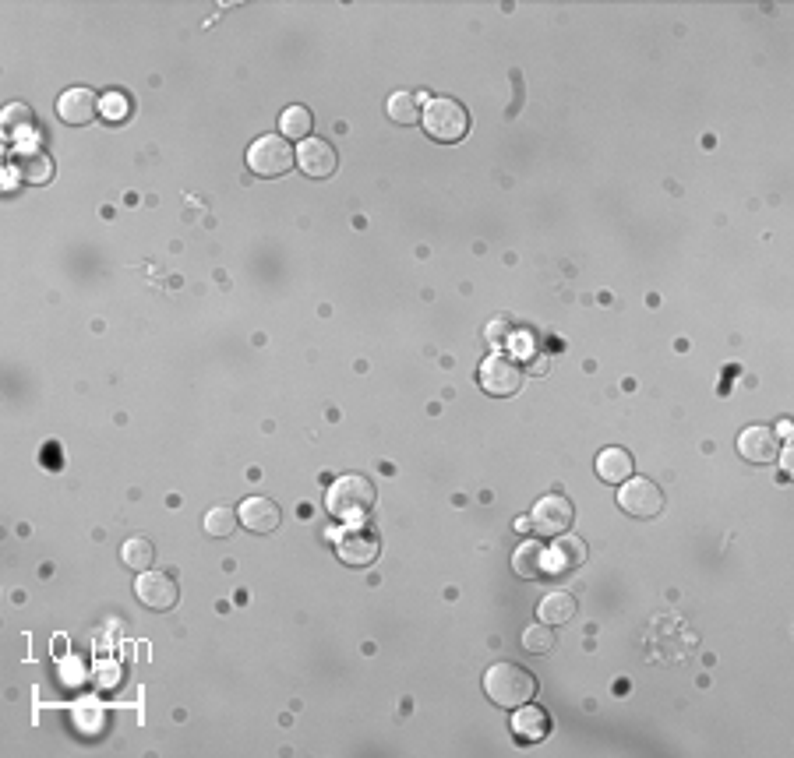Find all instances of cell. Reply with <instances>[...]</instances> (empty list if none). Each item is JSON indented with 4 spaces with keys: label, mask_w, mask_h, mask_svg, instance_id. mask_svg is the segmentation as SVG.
<instances>
[{
    "label": "cell",
    "mask_w": 794,
    "mask_h": 758,
    "mask_svg": "<svg viewBox=\"0 0 794 758\" xmlns=\"http://www.w3.org/2000/svg\"><path fill=\"white\" fill-rule=\"evenodd\" d=\"M311 127H315V117H311L308 106H286V110L279 113V134H283L286 142H290V138L308 142Z\"/></svg>",
    "instance_id": "cell-17"
},
{
    "label": "cell",
    "mask_w": 794,
    "mask_h": 758,
    "mask_svg": "<svg viewBox=\"0 0 794 758\" xmlns=\"http://www.w3.org/2000/svg\"><path fill=\"white\" fill-rule=\"evenodd\" d=\"M547 713L544 709H533L530 702L526 706H519L516 720H512V730H516V737H523V741H540V737L547 734Z\"/></svg>",
    "instance_id": "cell-19"
},
{
    "label": "cell",
    "mask_w": 794,
    "mask_h": 758,
    "mask_svg": "<svg viewBox=\"0 0 794 758\" xmlns=\"http://www.w3.org/2000/svg\"><path fill=\"white\" fill-rule=\"evenodd\" d=\"M99 110H103L110 120H124L131 113V106H128V96H124V92H110V96H103Z\"/></svg>",
    "instance_id": "cell-25"
},
{
    "label": "cell",
    "mask_w": 794,
    "mask_h": 758,
    "mask_svg": "<svg viewBox=\"0 0 794 758\" xmlns=\"http://www.w3.org/2000/svg\"><path fill=\"white\" fill-rule=\"evenodd\" d=\"M18 124H36V120H32V113L25 110L22 103H15V106H8V110H4V127H8V131H18Z\"/></svg>",
    "instance_id": "cell-26"
},
{
    "label": "cell",
    "mask_w": 794,
    "mask_h": 758,
    "mask_svg": "<svg viewBox=\"0 0 794 758\" xmlns=\"http://www.w3.org/2000/svg\"><path fill=\"white\" fill-rule=\"evenodd\" d=\"M420 124H424L427 138H435L442 145H456L470 131V113L456 99H427L424 113H420Z\"/></svg>",
    "instance_id": "cell-3"
},
{
    "label": "cell",
    "mask_w": 794,
    "mask_h": 758,
    "mask_svg": "<svg viewBox=\"0 0 794 758\" xmlns=\"http://www.w3.org/2000/svg\"><path fill=\"white\" fill-rule=\"evenodd\" d=\"M738 455L745 462H752V466H770L780 455V438L770 427H745L738 434Z\"/></svg>",
    "instance_id": "cell-10"
},
{
    "label": "cell",
    "mask_w": 794,
    "mask_h": 758,
    "mask_svg": "<svg viewBox=\"0 0 794 758\" xmlns=\"http://www.w3.org/2000/svg\"><path fill=\"white\" fill-rule=\"evenodd\" d=\"M15 170L25 184H50V177H53V163L43 152H25V156H18Z\"/></svg>",
    "instance_id": "cell-20"
},
{
    "label": "cell",
    "mask_w": 794,
    "mask_h": 758,
    "mask_svg": "<svg viewBox=\"0 0 794 758\" xmlns=\"http://www.w3.org/2000/svg\"><path fill=\"white\" fill-rule=\"evenodd\" d=\"M382 554V540H378L375 526L368 519L364 522H346L336 533V558L350 568H368L375 565V558Z\"/></svg>",
    "instance_id": "cell-4"
},
{
    "label": "cell",
    "mask_w": 794,
    "mask_h": 758,
    "mask_svg": "<svg viewBox=\"0 0 794 758\" xmlns=\"http://www.w3.org/2000/svg\"><path fill=\"white\" fill-rule=\"evenodd\" d=\"M325 508H329L332 519L339 522H364L375 508V484L368 476L346 473L339 476L336 484L325 494Z\"/></svg>",
    "instance_id": "cell-2"
},
{
    "label": "cell",
    "mask_w": 794,
    "mask_h": 758,
    "mask_svg": "<svg viewBox=\"0 0 794 758\" xmlns=\"http://www.w3.org/2000/svg\"><path fill=\"white\" fill-rule=\"evenodd\" d=\"M297 166L308 173V177L325 180V177L336 173L339 156L325 138H308V142H300V149H297Z\"/></svg>",
    "instance_id": "cell-11"
},
{
    "label": "cell",
    "mask_w": 794,
    "mask_h": 758,
    "mask_svg": "<svg viewBox=\"0 0 794 758\" xmlns=\"http://www.w3.org/2000/svg\"><path fill=\"white\" fill-rule=\"evenodd\" d=\"M240 526L251 529V533H272V529L283 522V508L276 505L272 498L258 494V498H248L240 505Z\"/></svg>",
    "instance_id": "cell-13"
},
{
    "label": "cell",
    "mask_w": 794,
    "mask_h": 758,
    "mask_svg": "<svg viewBox=\"0 0 794 758\" xmlns=\"http://www.w3.org/2000/svg\"><path fill=\"white\" fill-rule=\"evenodd\" d=\"M484 695L502 709H519L537 695V681L519 663H491L484 670Z\"/></svg>",
    "instance_id": "cell-1"
},
{
    "label": "cell",
    "mask_w": 794,
    "mask_h": 758,
    "mask_svg": "<svg viewBox=\"0 0 794 758\" xmlns=\"http://www.w3.org/2000/svg\"><path fill=\"white\" fill-rule=\"evenodd\" d=\"M586 565V543L579 536H558L555 547L547 550V572L551 575H565V572H576V568Z\"/></svg>",
    "instance_id": "cell-14"
},
{
    "label": "cell",
    "mask_w": 794,
    "mask_h": 758,
    "mask_svg": "<svg viewBox=\"0 0 794 758\" xmlns=\"http://www.w3.org/2000/svg\"><path fill=\"white\" fill-rule=\"evenodd\" d=\"M120 558H124V565H128L131 572H149L152 561H156V550H152V543L145 540V536H131V540L120 547Z\"/></svg>",
    "instance_id": "cell-22"
},
{
    "label": "cell",
    "mask_w": 794,
    "mask_h": 758,
    "mask_svg": "<svg viewBox=\"0 0 794 758\" xmlns=\"http://www.w3.org/2000/svg\"><path fill=\"white\" fill-rule=\"evenodd\" d=\"M618 508L632 519H653V515L664 512V494L646 476H629L618 491Z\"/></svg>",
    "instance_id": "cell-7"
},
{
    "label": "cell",
    "mask_w": 794,
    "mask_h": 758,
    "mask_svg": "<svg viewBox=\"0 0 794 758\" xmlns=\"http://www.w3.org/2000/svg\"><path fill=\"white\" fill-rule=\"evenodd\" d=\"M99 103H103V99H99L92 89H68L57 99V117L71 127H85V124L96 120Z\"/></svg>",
    "instance_id": "cell-12"
},
{
    "label": "cell",
    "mask_w": 794,
    "mask_h": 758,
    "mask_svg": "<svg viewBox=\"0 0 794 758\" xmlns=\"http://www.w3.org/2000/svg\"><path fill=\"white\" fill-rule=\"evenodd\" d=\"M135 596L149 610H170V607H177L180 589H177V582H173L166 572H152V568H149V572H138Z\"/></svg>",
    "instance_id": "cell-9"
},
{
    "label": "cell",
    "mask_w": 794,
    "mask_h": 758,
    "mask_svg": "<svg viewBox=\"0 0 794 758\" xmlns=\"http://www.w3.org/2000/svg\"><path fill=\"white\" fill-rule=\"evenodd\" d=\"M572 519H576V508L562 494H547L530 512V526L537 529V536H562L572 526Z\"/></svg>",
    "instance_id": "cell-8"
},
{
    "label": "cell",
    "mask_w": 794,
    "mask_h": 758,
    "mask_svg": "<svg viewBox=\"0 0 794 758\" xmlns=\"http://www.w3.org/2000/svg\"><path fill=\"white\" fill-rule=\"evenodd\" d=\"M202 526H205V533H209V536H216V540H223V536H230L233 529L240 526V515L233 512L230 505H216V508H209V512H205Z\"/></svg>",
    "instance_id": "cell-23"
},
{
    "label": "cell",
    "mask_w": 794,
    "mask_h": 758,
    "mask_svg": "<svg viewBox=\"0 0 794 758\" xmlns=\"http://www.w3.org/2000/svg\"><path fill=\"white\" fill-rule=\"evenodd\" d=\"M632 455L625 452V448H604V452L597 455V476L604 480V484H625L632 476Z\"/></svg>",
    "instance_id": "cell-16"
},
{
    "label": "cell",
    "mask_w": 794,
    "mask_h": 758,
    "mask_svg": "<svg viewBox=\"0 0 794 758\" xmlns=\"http://www.w3.org/2000/svg\"><path fill=\"white\" fill-rule=\"evenodd\" d=\"M523 649L526 653H551L555 649V632H551V625H544V621H537L533 628H526L523 632Z\"/></svg>",
    "instance_id": "cell-24"
},
{
    "label": "cell",
    "mask_w": 794,
    "mask_h": 758,
    "mask_svg": "<svg viewBox=\"0 0 794 758\" xmlns=\"http://www.w3.org/2000/svg\"><path fill=\"white\" fill-rule=\"evenodd\" d=\"M293 163H297V152L290 149V142H286L283 134H262L248 149V170L255 177L265 180L283 177V173L293 170Z\"/></svg>",
    "instance_id": "cell-5"
},
{
    "label": "cell",
    "mask_w": 794,
    "mask_h": 758,
    "mask_svg": "<svg viewBox=\"0 0 794 758\" xmlns=\"http://www.w3.org/2000/svg\"><path fill=\"white\" fill-rule=\"evenodd\" d=\"M477 381L487 395H495V399H509L523 388V367L516 364L512 357L505 353H495V357H487L477 371Z\"/></svg>",
    "instance_id": "cell-6"
},
{
    "label": "cell",
    "mask_w": 794,
    "mask_h": 758,
    "mask_svg": "<svg viewBox=\"0 0 794 758\" xmlns=\"http://www.w3.org/2000/svg\"><path fill=\"white\" fill-rule=\"evenodd\" d=\"M385 113H389V120H396L399 127L417 124L420 120V96H413V92H392L389 103H385Z\"/></svg>",
    "instance_id": "cell-21"
},
{
    "label": "cell",
    "mask_w": 794,
    "mask_h": 758,
    "mask_svg": "<svg viewBox=\"0 0 794 758\" xmlns=\"http://www.w3.org/2000/svg\"><path fill=\"white\" fill-rule=\"evenodd\" d=\"M576 614V600H572L569 593H547L544 600H540V607H537V617L544 621V625H565L569 617Z\"/></svg>",
    "instance_id": "cell-18"
},
{
    "label": "cell",
    "mask_w": 794,
    "mask_h": 758,
    "mask_svg": "<svg viewBox=\"0 0 794 758\" xmlns=\"http://www.w3.org/2000/svg\"><path fill=\"white\" fill-rule=\"evenodd\" d=\"M512 572L519 575V579H544L547 572V547H540L537 540H526L516 547V554H512Z\"/></svg>",
    "instance_id": "cell-15"
},
{
    "label": "cell",
    "mask_w": 794,
    "mask_h": 758,
    "mask_svg": "<svg viewBox=\"0 0 794 758\" xmlns=\"http://www.w3.org/2000/svg\"><path fill=\"white\" fill-rule=\"evenodd\" d=\"M547 367H551V360H547V357H533L530 360V371L533 374H547Z\"/></svg>",
    "instance_id": "cell-27"
}]
</instances>
